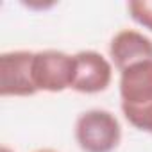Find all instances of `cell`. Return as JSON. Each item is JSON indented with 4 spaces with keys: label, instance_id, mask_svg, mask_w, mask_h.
Returning a JSON list of instances; mask_svg holds the SVG:
<instances>
[{
    "label": "cell",
    "instance_id": "1",
    "mask_svg": "<svg viewBox=\"0 0 152 152\" xmlns=\"http://www.w3.org/2000/svg\"><path fill=\"white\" fill-rule=\"evenodd\" d=\"M75 140L84 152H113L120 145L122 129L109 111L91 109L77 118Z\"/></svg>",
    "mask_w": 152,
    "mask_h": 152
},
{
    "label": "cell",
    "instance_id": "2",
    "mask_svg": "<svg viewBox=\"0 0 152 152\" xmlns=\"http://www.w3.org/2000/svg\"><path fill=\"white\" fill-rule=\"evenodd\" d=\"M75 79V57L59 50H43L34 54L32 81L38 91L59 93L72 88Z\"/></svg>",
    "mask_w": 152,
    "mask_h": 152
},
{
    "label": "cell",
    "instance_id": "3",
    "mask_svg": "<svg viewBox=\"0 0 152 152\" xmlns=\"http://www.w3.org/2000/svg\"><path fill=\"white\" fill-rule=\"evenodd\" d=\"M34 54L16 50L0 56V95L2 97H31L38 93L32 81Z\"/></svg>",
    "mask_w": 152,
    "mask_h": 152
},
{
    "label": "cell",
    "instance_id": "4",
    "mask_svg": "<svg viewBox=\"0 0 152 152\" xmlns=\"http://www.w3.org/2000/svg\"><path fill=\"white\" fill-rule=\"evenodd\" d=\"M75 79L72 90L79 93H100L111 84V64L99 52L83 50L75 54Z\"/></svg>",
    "mask_w": 152,
    "mask_h": 152
},
{
    "label": "cell",
    "instance_id": "5",
    "mask_svg": "<svg viewBox=\"0 0 152 152\" xmlns=\"http://www.w3.org/2000/svg\"><path fill=\"white\" fill-rule=\"evenodd\" d=\"M120 95L122 106L143 107L152 104V59L136 63L122 72Z\"/></svg>",
    "mask_w": 152,
    "mask_h": 152
},
{
    "label": "cell",
    "instance_id": "6",
    "mask_svg": "<svg viewBox=\"0 0 152 152\" xmlns=\"http://www.w3.org/2000/svg\"><path fill=\"white\" fill-rule=\"evenodd\" d=\"M109 56L115 66L124 72L129 66L152 59V41L141 32L125 29L120 31L109 45Z\"/></svg>",
    "mask_w": 152,
    "mask_h": 152
},
{
    "label": "cell",
    "instance_id": "7",
    "mask_svg": "<svg viewBox=\"0 0 152 152\" xmlns=\"http://www.w3.org/2000/svg\"><path fill=\"white\" fill-rule=\"evenodd\" d=\"M127 7L136 23L152 31V0H131Z\"/></svg>",
    "mask_w": 152,
    "mask_h": 152
},
{
    "label": "cell",
    "instance_id": "8",
    "mask_svg": "<svg viewBox=\"0 0 152 152\" xmlns=\"http://www.w3.org/2000/svg\"><path fill=\"white\" fill-rule=\"evenodd\" d=\"M36 152H56V150H50V148H43V150H36Z\"/></svg>",
    "mask_w": 152,
    "mask_h": 152
},
{
    "label": "cell",
    "instance_id": "9",
    "mask_svg": "<svg viewBox=\"0 0 152 152\" xmlns=\"http://www.w3.org/2000/svg\"><path fill=\"white\" fill-rule=\"evenodd\" d=\"M0 152H11V150H9L7 147H2V148H0Z\"/></svg>",
    "mask_w": 152,
    "mask_h": 152
}]
</instances>
